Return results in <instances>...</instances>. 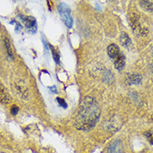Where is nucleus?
<instances>
[{
    "label": "nucleus",
    "mask_w": 153,
    "mask_h": 153,
    "mask_svg": "<svg viewBox=\"0 0 153 153\" xmlns=\"http://www.w3.org/2000/svg\"><path fill=\"white\" fill-rule=\"evenodd\" d=\"M120 42L122 43V45L125 48H130L131 46V40L130 37L126 34V33H123L120 37Z\"/></svg>",
    "instance_id": "11"
},
{
    "label": "nucleus",
    "mask_w": 153,
    "mask_h": 153,
    "mask_svg": "<svg viewBox=\"0 0 153 153\" xmlns=\"http://www.w3.org/2000/svg\"><path fill=\"white\" fill-rule=\"evenodd\" d=\"M56 102H57V103H58V105H59L60 107H62V108H64V109H66V108L68 107V105L66 103L65 100L62 99V98L57 97V98H56Z\"/></svg>",
    "instance_id": "16"
},
{
    "label": "nucleus",
    "mask_w": 153,
    "mask_h": 153,
    "mask_svg": "<svg viewBox=\"0 0 153 153\" xmlns=\"http://www.w3.org/2000/svg\"><path fill=\"white\" fill-rule=\"evenodd\" d=\"M58 12L62 21L68 28H72L73 24V19L71 15V9L64 3H61L58 6Z\"/></svg>",
    "instance_id": "2"
},
{
    "label": "nucleus",
    "mask_w": 153,
    "mask_h": 153,
    "mask_svg": "<svg viewBox=\"0 0 153 153\" xmlns=\"http://www.w3.org/2000/svg\"><path fill=\"white\" fill-rule=\"evenodd\" d=\"M101 110L97 102L92 97H86L81 102L75 125L80 131H89L98 123Z\"/></svg>",
    "instance_id": "1"
},
{
    "label": "nucleus",
    "mask_w": 153,
    "mask_h": 153,
    "mask_svg": "<svg viewBox=\"0 0 153 153\" xmlns=\"http://www.w3.org/2000/svg\"><path fill=\"white\" fill-rule=\"evenodd\" d=\"M126 80L130 85L140 84L142 81V76L138 73H129L126 75Z\"/></svg>",
    "instance_id": "6"
},
{
    "label": "nucleus",
    "mask_w": 153,
    "mask_h": 153,
    "mask_svg": "<svg viewBox=\"0 0 153 153\" xmlns=\"http://www.w3.org/2000/svg\"><path fill=\"white\" fill-rule=\"evenodd\" d=\"M131 27L132 28V31L134 32V33L139 36H142L144 37L147 34L148 30L146 27H142V24L139 21V17L136 14H134L131 17Z\"/></svg>",
    "instance_id": "3"
},
{
    "label": "nucleus",
    "mask_w": 153,
    "mask_h": 153,
    "mask_svg": "<svg viewBox=\"0 0 153 153\" xmlns=\"http://www.w3.org/2000/svg\"><path fill=\"white\" fill-rule=\"evenodd\" d=\"M152 122H153V115H152Z\"/></svg>",
    "instance_id": "18"
},
{
    "label": "nucleus",
    "mask_w": 153,
    "mask_h": 153,
    "mask_svg": "<svg viewBox=\"0 0 153 153\" xmlns=\"http://www.w3.org/2000/svg\"><path fill=\"white\" fill-rule=\"evenodd\" d=\"M141 4L146 11H153V0H141Z\"/></svg>",
    "instance_id": "12"
},
{
    "label": "nucleus",
    "mask_w": 153,
    "mask_h": 153,
    "mask_svg": "<svg viewBox=\"0 0 153 153\" xmlns=\"http://www.w3.org/2000/svg\"><path fill=\"white\" fill-rule=\"evenodd\" d=\"M125 63H126V57H125V55L123 53L119 54L118 57H117L114 60V66L116 68L121 71L125 67Z\"/></svg>",
    "instance_id": "10"
},
{
    "label": "nucleus",
    "mask_w": 153,
    "mask_h": 153,
    "mask_svg": "<svg viewBox=\"0 0 153 153\" xmlns=\"http://www.w3.org/2000/svg\"><path fill=\"white\" fill-rule=\"evenodd\" d=\"M123 147L122 142L117 139L111 143L108 149V153H123Z\"/></svg>",
    "instance_id": "8"
},
{
    "label": "nucleus",
    "mask_w": 153,
    "mask_h": 153,
    "mask_svg": "<svg viewBox=\"0 0 153 153\" xmlns=\"http://www.w3.org/2000/svg\"><path fill=\"white\" fill-rule=\"evenodd\" d=\"M120 53H121V52L119 49V47L116 44H111L107 48V54L112 60H115L117 57H118Z\"/></svg>",
    "instance_id": "9"
},
{
    "label": "nucleus",
    "mask_w": 153,
    "mask_h": 153,
    "mask_svg": "<svg viewBox=\"0 0 153 153\" xmlns=\"http://www.w3.org/2000/svg\"><path fill=\"white\" fill-rule=\"evenodd\" d=\"M16 92L19 95V97L23 99H27L29 97L28 88L23 81H19L15 83Z\"/></svg>",
    "instance_id": "5"
},
{
    "label": "nucleus",
    "mask_w": 153,
    "mask_h": 153,
    "mask_svg": "<svg viewBox=\"0 0 153 153\" xmlns=\"http://www.w3.org/2000/svg\"><path fill=\"white\" fill-rule=\"evenodd\" d=\"M4 44H5V47H6V49H7V52H8V56L13 58V52H12L11 49V45H10V42H9V40H8V38H5Z\"/></svg>",
    "instance_id": "14"
},
{
    "label": "nucleus",
    "mask_w": 153,
    "mask_h": 153,
    "mask_svg": "<svg viewBox=\"0 0 153 153\" xmlns=\"http://www.w3.org/2000/svg\"><path fill=\"white\" fill-rule=\"evenodd\" d=\"M20 19H22V21L24 23L25 27L27 29L29 33H35L37 31V21L33 17L30 16H20Z\"/></svg>",
    "instance_id": "4"
},
{
    "label": "nucleus",
    "mask_w": 153,
    "mask_h": 153,
    "mask_svg": "<svg viewBox=\"0 0 153 153\" xmlns=\"http://www.w3.org/2000/svg\"><path fill=\"white\" fill-rule=\"evenodd\" d=\"M19 107H17L16 105H13V106L11 107V109H10V111H11L12 115H13V116H16V115L18 114V113H19Z\"/></svg>",
    "instance_id": "17"
},
{
    "label": "nucleus",
    "mask_w": 153,
    "mask_h": 153,
    "mask_svg": "<svg viewBox=\"0 0 153 153\" xmlns=\"http://www.w3.org/2000/svg\"><path fill=\"white\" fill-rule=\"evenodd\" d=\"M145 136L146 139L150 142V143L153 145V129H151L148 131H146L145 133Z\"/></svg>",
    "instance_id": "15"
},
{
    "label": "nucleus",
    "mask_w": 153,
    "mask_h": 153,
    "mask_svg": "<svg viewBox=\"0 0 153 153\" xmlns=\"http://www.w3.org/2000/svg\"><path fill=\"white\" fill-rule=\"evenodd\" d=\"M11 102V97L4 85L0 83V102L3 104H8Z\"/></svg>",
    "instance_id": "7"
},
{
    "label": "nucleus",
    "mask_w": 153,
    "mask_h": 153,
    "mask_svg": "<svg viewBox=\"0 0 153 153\" xmlns=\"http://www.w3.org/2000/svg\"><path fill=\"white\" fill-rule=\"evenodd\" d=\"M50 48H51V51H52V54H53V57L54 61L56 62L57 64H60V57H59V53L57 52V50L54 48L53 47L52 45H49Z\"/></svg>",
    "instance_id": "13"
}]
</instances>
